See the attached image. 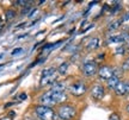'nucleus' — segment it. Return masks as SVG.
Segmentation results:
<instances>
[{
    "label": "nucleus",
    "instance_id": "4468645a",
    "mask_svg": "<svg viewBox=\"0 0 129 120\" xmlns=\"http://www.w3.org/2000/svg\"><path fill=\"white\" fill-rule=\"evenodd\" d=\"M109 120H121V115L117 112H112L109 115Z\"/></svg>",
    "mask_w": 129,
    "mask_h": 120
},
{
    "label": "nucleus",
    "instance_id": "2eb2a0df",
    "mask_svg": "<svg viewBox=\"0 0 129 120\" xmlns=\"http://www.w3.org/2000/svg\"><path fill=\"white\" fill-rule=\"evenodd\" d=\"M13 5H17V6H19V7H26L29 5V1H14Z\"/></svg>",
    "mask_w": 129,
    "mask_h": 120
},
{
    "label": "nucleus",
    "instance_id": "a211bd4d",
    "mask_svg": "<svg viewBox=\"0 0 129 120\" xmlns=\"http://www.w3.org/2000/svg\"><path fill=\"white\" fill-rule=\"evenodd\" d=\"M22 51H23V49H22V48H18V49H14V50L12 51V55H17L18 52H22Z\"/></svg>",
    "mask_w": 129,
    "mask_h": 120
},
{
    "label": "nucleus",
    "instance_id": "aec40b11",
    "mask_svg": "<svg viewBox=\"0 0 129 120\" xmlns=\"http://www.w3.org/2000/svg\"><path fill=\"white\" fill-rule=\"evenodd\" d=\"M53 120H63V119H62V118H61V116L59 115L57 113H56V114H55V116H54V119H53Z\"/></svg>",
    "mask_w": 129,
    "mask_h": 120
},
{
    "label": "nucleus",
    "instance_id": "4be33fe9",
    "mask_svg": "<svg viewBox=\"0 0 129 120\" xmlns=\"http://www.w3.org/2000/svg\"><path fill=\"white\" fill-rule=\"evenodd\" d=\"M25 97H26V94H22L20 95V99H25Z\"/></svg>",
    "mask_w": 129,
    "mask_h": 120
},
{
    "label": "nucleus",
    "instance_id": "f03ea898",
    "mask_svg": "<svg viewBox=\"0 0 129 120\" xmlns=\"http://www.w3.org/2000/svg\"><path fill=\"white\" fill-rule=\"evenodd\" d=\"M88 89H90V88H88L87 83L85 82V80L78 79L68 84L67 93L71 94V95L74 97H81L88 92Z\"/></svg>",
    "mask_w": 129,
    "mask_h": 120
},
{
    "label": "nucleus",
    "instance_id": "9b49d317",
    "mask_svg": "<svg viewBox=\"0 0 129 120\" xmlns=\"http://www.w3.org/2000/svg\"><path fill=\"white\" fill-rule=\"evenodd\" d=\"M122 24H123L122 19L118 18V19H116V20H114V22H111V23L108 25L106 29H108V31H110V32H115V31H117L118 29H121Z\"/></svg>",
    "mask_w": 129,
    "mask_h": 120
},
{
    "label": "nucleus",
    "instance_id": "6e6552de",
    "mask_svg": "<svg viewBox=\"0 0 129 120\" xmlns=\"http://www.w3.org/2000/svg\"><path fill=\"white\" fill-rule=\"evenodd\" d=\"M102 46V39L98 36H94V37H92L90 41L86 43V50L87 51H96L98 50L99 48Z\"/></svg>",
    "mask_w": 129,
    "mask_h": 120
},
{
    "label": "nucleus",
    "instance_id": "b1692460",
    "mask_svg": "<svg viewBox=\"0 0 129 120\" xmlns=\"http://www.w3.org/2000/svg\"><path fill=\"white\" fill-rule=\"evenodd\" d=\"M127 55H129V49H128V50H127Z\"/></svg>",
    "mask_w": 129,
    "mask_h": 120
},
{
    "label": "nucleus",
    "instance_id": "393cba45",
    "mask_svg": "<svg viewBox=\"0 0 129 120\" xmlns=\"http://www.w3.org/2000/svg\"><path fill=\"white\" fill-rule=\"evenodd\" d=\"M1 57H3V55H0V58H1Z\"/></svg>",
    "mask_w": 129,
    "mask_h": 120
},
{
    "label": "nucleus",
    "instance_id": "7ed1b4c3",
    "mask_svg": "<svg viewBox=\"0 0 129 120\" xmlns=\"http://www.w3.org/2000/svg\"><path fill=\"white\" fill-rule=\"evenodd\" d=\"M34 115L40 120H53L56 114V111L53 107L43 106V105H35L34 106Z\"/></svg>",
    "mask_w": 129,
    "mask_h": 120
},
{
    "label": "nucleus",
    "instance_id": "412c9836",
    "mask_svg": "<svg viewBox=\"0 0 129 120\" xmlns=\"http://www.w3.org/2000/svg\"><path fill=\"white\" fill-rule=\"evenodd\" d=\"M123 61H124V62H125V63H127V64H129V55H127V56H125V58H124V60H123Z\"/></svg>",
    "mask_w": 129,
    "mask_h": 120
},
{
    "label": "nucleus",
    "instance_id": "5701e85b",
    "mask_svg": "<svg viewBox=\"0 0 129 120\" xmlns=\"http://www.w3.org/2000/svg\"><path fill=\"white\" fill-rule=\"evenodd\" d=\"M31 120H40V119H37V118H34V119H31Z\"/></svg>",
    "mask_w": 129,
    "mask_h": 120
},
{
    "label": "nucleus",
    "instance_id": "f257e3e1",
    "mask_svg": "<svg viewBox=\"0 0 129 120\" xmlns=\"http://www.w3.org/2000/svg\"><path fill=\"white\" fill-rule=\"evenodd\" d=\"M68 101V93L67 90H57V89H49L42 93L38 96V105L48 107L60 106L62 103H67Z\"/></svg>",
    "mask_w": 129,
    "mask_h": 120
},
{
    "label": "nucleus",
    "instance_id": "f8f14e48",
    "mask_svg": "<svg viewBox=\"0 0 129 120\" xmlns=\"http://www.w3.org/2000/svg\"><path fill=\"white\" fill-rule=\"evenodd\" d=\"M68 68H69V62L68 61H64V62H62L57 67L56 71H57V74L60 75V76H64V75L67 74V71H68Z\"/></svg>",
    "mask_w": 129,
    "mask_h": 120
},
{
    "label": "nucleus",
    "instance_id": "f3484780",
    "mask_svg": "<svg viewBox=\"0 0 129 120\" xmlns=\"http://www.w3.org/2000/svg\"><path fill=\"white\" fill-rule=\"evenodd\" d=\"M124 86H125V92H127V95H129V79H124Z\"/></svg>",
    "mask_w": 129,
    "mask_h": 120
},
{
    "label": "nucleus",
    "instance_id": "6ab92c4d",
    "mask_svg": "<svg viewBox=\"0 0 129 120\" xmlns=\"http://www.w3.org/2000/svg\"><path fill=\"white\" fill-rule=\"evenodd\" d=\"M124 112H125V114H127V115H129V102L124 106Z\"/></svg>",
    "mask_w": 129,
    "mask_h": 120
},
{
    "label": "nucleus",
    "instance_id": "39448f33",
    "mask_svg": "<svg viewBox=\"0 0 129 120\" xmlns=\"http://www.w3.org/2000/svg\"><path fill=\"white\" fill-rule=\"evenodd\" d=\"M56 113L63 120H73L78 114V109L74 105H71L67 102L56 107Z\"/></svg>",
    "mask_w": 129,
    "mask_h": 120
},
{
    "label": "nucleus",
    "instance_id": "423d86ee",
    "mask_svg": "<svg viewBox=\"0 0 129 120\" xmlns=\"http://www.w3.org/2000/svg\"><path fill=\"white\" fill-rule=\"evenodd\" d=\"M88 93H90V97L92 99L93 101L99 102L102 101L106 95V88L105 84L103 83H94L91 86V88L88 89Z\"/></svg>",
    "mask_w": 129,
    "mask_h": 120
},
{
    "label": "nucleus",
    "instance_id": "dca6fc26",
    "mask_svg": "<svg viewBox=\"0 0 129 120\" xmlns=\"http://www.w3.org/2000/svg\"><path fill=\"white\" fill-rule=\"evenodd\" d=\"M30 10H31V6H26V7H24V9H23V11L20 12V14H22V16L28 14V16H29V11H30Z\"/></svg>",
    "mask_w": 129,
    "mask_h": 120
},
{
    "label": "nucleus",
    "instance_id": "1a4fd4ad",
    "mask_svg": "<svg viewBox=\"0 0 129 120\" xmlns=\"http://www.w3.org/2000/svg\"><path fill=\"white\" fill-rule=\"evenodd\" d=\"M114 94L118 97H124L127 96V92H125V86H124V81L121 80L120 83L116 86V88L114 89Z\"/></svg>",
    "mask_w": 129,
    "mask_h": 120
},
{
    "label": "nucleus",
    "instance_id": "ddd939ff",
    "mask_svg": "<svg viewBox=\"0 0 129 120\" xmlns=\"http://www.w3.org/2000/svg\"><path fill=\"white\" fill-rule=\"evenodd\" d=\"M16 17H17V12H16V10L9 9V10H6V11H5V20L11 22V20H13Z\"/></svg>",
    "mask_w": 129,
    "mask_h": 120
},
{
    "label": "nucleus",
    "instance_id": "0eeeda50",
    "mask_svg": "<svg viewBox=\"0 0 129 120\" xmlns=\"http://www.w3.org/2000/svg\"><path fill=\"white\" fill-rule=\"evenodd\" d=\"M98 79L102 81H108L114 76V67L110 64H102L98 68V73H97Z\"/></svg>",
    "mask_w": 129,
    "mask_h": 120
},
{
    "label": "nucleus",
    "instance_id": "20e7f679",
    "mask_svg": "<svg viewBox=\"0 0 129 120\" xmlns=\"http://www.w3.org/2000/svg\"><path fill=\"white\" fill-rule=\"evenodd\" d=\"M98 68H99V64L98 62L94 60H88L86 62H84L81 67H80V73H81V76L85 77V79H91V77H94L97 76V73H98Z\"/></svg>",
    "mask_w": 129,
    "mask_h": 120
},
{
    "label": "nucleus",
    "instance_id": "9d476101",
    "mask_svg": "<svg viewBox=\"0 0 129 120\" xmlns=\"http://www.w3.org/2000/svg\"><path fill=\"white\" fill-rule=\"evenodd\" d=\"M121 79L118 77H116V76H112L111 79H109L108 81H105V88L106 90H111V92H114V89L116 88V86L120 83Z\"/></svg>",
    "mask_w": 129,
    "mask_h": 120
}]
</instances>
